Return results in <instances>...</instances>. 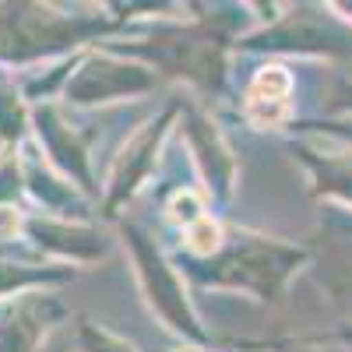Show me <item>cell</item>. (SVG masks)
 <instances>
[{
  "label": "cell",
  "instance_id": "6",
  "mask_svg": "<svg viewBox=\"0 0 352 352\" xmlns=\"http://www.w3.org/2000/svg\"><path fill=\"white\" fill-rule=\"evenodd\" d=\"M46 320H39L32 310H18L14 317L0 320V352H28L36 345V335Z\"/></svg>",
  "mask_w": 352,
  "mask_h": 352
},
{
  "label": "cell",
  "instance_id": "4",
  "mask_svg": "<svg viewBox=\"0 0 352 352\" xmlns=\"http://www.w3.org/2000/svg\"><path fill=\"white\" fill-rule=\"evenodd\" d=\"M289 74L282 67H264L247 88V116L257 127H278L289 116Z\"/></svg>",
  "mask_w": 352,
  "mask_h": 352
},
{
  "label": "cell",
  "instance_id": "1",
  "mask_svg": "<svg viewBox=\"0 0 352 352\" xmlns=\"http://www.w3.org/2000/svg\"><path fill=\"white\" fill-rule=\"evenodd\" d=\"M300 254H292L285 247L275 243H261V240H247L236 243L222 261H219V278L232 282V285H250L261 296H268L275 289V282L289 272V264Z\"/></svg>",
  "mask_w": 352,
  "mask_h": 352
},
{
  "label": "cell",
  "instance_id": "5",
  "mask_svg": "<svg viewBox=\"0 0 352 352\" xmlns=\"http://www.w3.org/2000/svg\"><path fill=\"white\" fill-rule=\"evenodd\" d=\"M162 138V124L159 127H148L144 131L131 148L124 152V162H120V173H116V197H120L124 190H131L134 184H138V176L148 169V162H152V152H155V141Z\"/></svg>",
  "mask_w": 352,
  "mask_h": 352
},
{
  "label": "cell",
  "instance_id": "3",
  "mask_svg": "<svg viewBox=\"0 0 352 352\" xmlns=\"http://www.w3.org/2000/svg\"><path fill=\"white\" fill-rule=\"evenodd\" d=\"M152 78L148 74H141L138 67H120V64H88L74 85H67V96L71 99H109L116 92H141V88H148Z\"/></svg>",
  "mask_w": 352,
  "mask_h": 352
},
{
  "label": "cell",
  "instance_id": "2",
  "mask_svg": "<svg viewBox=\"0 0 352 352\" xmlns=\"http://www.w3.org/2000/svg\"><path fill=\"white\" fill-rule=\"evenodd\" d=\"M131 247H134V257L141 264V275H144V285L152 292V303L159 307V314L169 320L173 328H180L187 335H201L194 328V317L187 310V300H184V289L176 282V275L166 268V261L148 247V236H141V232H131Z\"/></svg>",
  "mask_w": 352,
  "mask_h": 352
},
{
  "label": "cell",
  "instance_id": "7",
  "mask_svg": "<svg viewBox=\"0 0 352 352\" xmlns=\"http://www.w3.org/2000/svg\"><path fill=\"white\" fill-rule=\"evenodd\" d=\"M190 250H197V254H212L215 247H219V226H212L208 219H197L194 226H190Z\"/></svg>",
  "mask_w": 352,
  "mask_h": 352
}]
</instances>
